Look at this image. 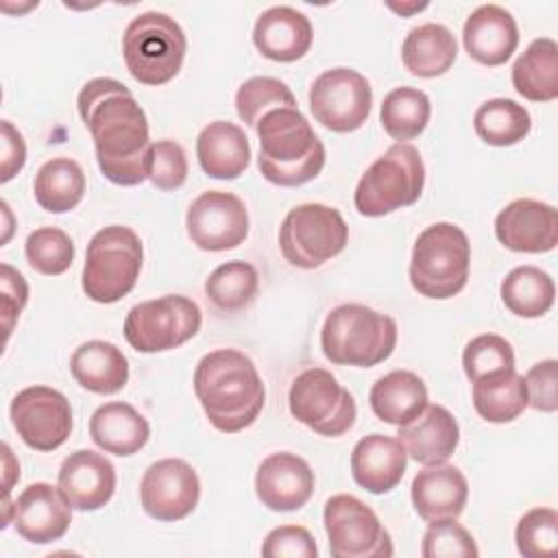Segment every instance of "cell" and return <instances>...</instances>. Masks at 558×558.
Instances as JSON below:
<instances>
[{"instance_id": "obj_19", "label": "cell", "mask_w": 558, "mask_h": 558, "mask_svg": "<svg viewBox=\"0 0 558 558\" xmlns=\"http://www.w3.org/2000/svg\"><path fill=\"white\" fill-rule=\"evenodd\" d=\"M255 493L268 510L294 512L303 508L314 493V471L296 453H270L257 466Z\"/></svg>"}, {"instance_id": "obj_32", "label": "cell", "mask_w": 558, "mask_h": 558, "mask_svg": "<svg viewBox=\"0 0 558 558\" xmlns=\"http://www.w3.org/2000/svg\"><path fill=\"white\" fill-rule=\"evenodd\" d=\"M471 384L475 412L488 423H510L527 408L525 381L514 368L488 373Z\"/></svg>"}, {"instance_id": "obj_27", "label": "cell", "mask_w": 558, "mask_h": 558, "mask_svg": "<svg viewBox=\"0 0 558 558\" xmlns=\"http://www.w3.org/2000/svg\"><path fill=\"white\" fill-rule=\"evenodd\" d=\"M89 436L107 453L133 456L148 442L150 425L133 405L109 401L94 410Z\"/></svg>"}, {"instance_id": "obj_49", "label": "cell", "mask_w": 558, "mask_h": 558, "mask_svg": "<svg viewBox=\"0 0 558 558\" xmlns=\"http://www.w3.org/2000/svg\"><path fill=\"white\" fill-rule=\"evenodd\" d=\"M388 9H392L395 13H401V15H412V13H418L423 9H427V2H414V4H395V2H388Z\"/></svg>"}, {"instance_id": "obj_9", "label": "cell", "mask_w": 558, "mask_h": 558, "mask_svg": "<svg viewBox=\"0 0 558 558\" xmlns=\"http://www.w3.org/2000/svg\"><path fill=\"white\" fill-rule=\"evenodd\" d=\"M349 227L342 214L323 203L292 207L279 227V248L296 268H318L344 251Z\"/></svg>"}, {"instance_id": "obj_48", "label": "cell", "mask_w": 558, "mask_h": 558, "mask_svg": "<svg viewBox=\"0 0 558 558\" xmlns=\"http://www.w3.org/2000/svg\"><path fill=\"white\" fill-rule=\"evenodd\" d=\"M2 449H4V497H9L13 477H20V464L13 460L9 445H2Z\"/></svg>"}, {"instance_id": "obj_14", "label": "cell", "mask_w": 558, "mask_h": 558, "mask_svg": "<svg viewBox=\"0 0 558 558\" xmlns=\"http://www.w3.org/2000/svg\"><path fill=\"white\" fill-rule=\"evenodd\" d=\"M9 412L17 436L35 451H54L70 438V401L50 386H28L20 390Z\"/></svg>"}, {"instance_id": "obj_6", "label": "cell", "mask_w": 558, "mask_h": 558, "mask_svg": "<svg viewBox=\"0 0 558 558\" xmlns=\"http://www.w3.org/2000/svg\"><path fill=\"white\" fill-rule=\"evenodd\" d=\"M185 50L187 39L183 28L159 11L135 15L122 35L126 70L142 85L172 81L183 65Z\"/></svg>"}, {"instance_id": "obj_28", "label": "cell", "mask_w": 558, "mask_h": 558, "mask_svg": "<svg viewBox=\"0 0 558 558\" xmlns=\"http://www.w3.org/2000/svg\"><path fill=\"white\" fill-rule=\"evenodd\" d=\"M70 371L81 388L96 395H113L129 381V360L105 340L83 342L70 357Z\"/></svg>"}, {"instance_id": "obj_26", "label": "cell", "mask_w": 558, "mask_h": 558, "mask_svg": "<svg viewBox=\"0 0 558 558\" xmlns=\"http://www.w3.org/2000/svg\"><path fill=\"white\" fill-rule=\"evenodd\" d=\"M196 157L207 177L233 181L248 168L251 144L238 124L216 120L198 133Z\"/></svg>"}, {"instance_id": "obj_46", "label": "cell", "mask_w": 558, "mask_h": 558, "mask_svg": "<svg viewBox=\"0 0 558 558\" xmlns=\"http://www.w3.org/2000/svg\"><path fill=\"white\" fill-rule=\"evenodd\" d=\"M2 272V320H4V333L9 338L15 318L24 310L28 301V286L24 277L9 264L0 266Z\"/></svg>"}, {"instance_id": "obj_33", "label": "cell", "mask_w": 558, "mask_h": 558, "mask_svg": "<svg viewBox=\"0 0 558 558\" xmlns=\"http://www.w3.org/2000/svg\"><path fill=\"white\" fill-rule=\"evenodd\" d=\"M33 192L41 209L65 214L74 209L85 194L83 168L70 157H54L37 170Z\"/></svg>"}, {"instance_id": "obj_4", "label": "cell", "mask_w": 558, "mask_h": 558, "mask_svg": "<svg viewBox=\"0 0 558 558\" xmlns=\"http://www.w3.org/2000/svg\"><path fill=\"white\" fill-rule=\"evenodd\" d=\"M395 344L397 323L360 303L333 307L320 329L323 355L338 366H377L392 355Z\"/></svg>"}, {"instance_id": "obj_42", "label": "cell", "mask_w": 558, "mask_h": 558, "mask_svg": "<svg viewBox=\"0 0 558 558\" xmlns=\"http://www.w3.org/2000/svg\"><path fill=\"white\" fill-rule=\"evenodd\" d=\"M423 558H475L480 554L473 536L456 519L432 521L421 545Z\"/></svg>"}, {"instance_id": "obj_15", "label": "cell", "mask_w": 558, "mask_h": 558, "mask_svg": "<svg viewBox=\"0 0 558 558\" xmlns=\"http://www.w3.org/2000/svg\"><path fill=\"white\" fill-rule=\"evenodd\" d=\"M185 227L190 240L203 251H229L248 235L246 205L231 192L209 190L196 196L187 209Z\"/></svg>"}, {"instance_id": "obj_35", "label": "cell", "mask_w": 558, "mask_h": 558, "mask_svg": "<svg viewBox=\"0 0 558 558\" xmlns=\"http://www.w3.org/2000/svg\"><path fill=\"white\" fill-rule=\"evenodd\" d=\"M473 129L488 146H512L530 133L532 118L530 111L517 100L493 98L477 107Z\"/></svg>"}, {"instance_id": "obj_23", "label": "cell", "mask_w": 558, "mask_h": 558, "mask_svg": "<svg viewBox=\"0 0 558 558\" xmlns=\"http://www.w3.org/2000/svg\"><path fill=\"white\" fill-rule=\"evenodd\" d=\"M397 438L412 460L423 466H432L447 462L456 451L460 427L447 408L427 403V408L414 421L399 427Z\"/></svg>"}, {"instance_id": "obj_24", "label": "cell", "mask_w": 558, "mask_h": 558, "mask_svg": "<svg viewBox=\"0 0 558 558\" xmlns=\"http://www.w3.org/2000/svg\"><path fill=\"white\" fill-rule=\"evenodd\" d=\"M408 453L399 438L368 434L357 440L351 453L353 480L373 495L390 493L403 477Z\"/></svg>"}, {"instance_id": "obj_21", "label": "cell", "mask_w": 558, "mask_h": 558, "mask_svg": "<svg viewBox=\"0 0 558 558\" xmlns=\"http://www.w3.org/2000/svg\"><path fill=\"white\" fill-rule=\"evenodd\" d=\"M462 44L482 65H504L519 46V28L510 11L499 4L477 7L464 22Z\"/></svg>"}, {"instance_id": "obj_37", "label": "cell", "mask_w": 558, "mask_h": 558, "mask_svg": "<svg viewBox=\"0 0 558 558\" xmlns=\"http://www.w3.org/2000/svg\"><path fill=\"white\" fill-rule=\"evenodd\" d=\"M259 288L257 268L248 262L220 264L205 281L207 299L222 312H238L253 303Z\"/></svg>"}, {"instance_id": "obj_11", "label": "cell", "mask_w": 558, "mask_h": 558, "mask_svg": "<svg viewBox=\"0 0 558 558\" xmlns=\"http://www.w3.org/2000/svg\"><path fill=\"white\" fill-rule=\"evenodd\" d=\"M288 405L292 416L320 436L347 434L357 416L353 395L325 368H307L294 377Z\"/></svg>"}, {"instance_id": "obj_29", "label": "cell", "mask_w": 558, "mask_h": 558, "mask_svg": "<svg viewBox=\"0 0 558 558\" xmlns=\"http://www.w3.org/2000/svg\"><path fill=\"white\" fill-rule=\"evenodd\" d=\"M368 401L379 421L401 427L427 408V386L412 371H392L373 384Z\"/></svg>"}, {"instance_id": "obj_5", "label": "cell", "mask_w": 558, "mask_h": 558, "mask_svg": "<svg viewBox=\"0 0 558 558\" xmlns=\"http://www.w3.org/2000/svg\"><path fill=\"white\" fill-rule=\"evenodd\" d=\"M471 244L453 222H434L414 242L410 283L427 299H451L469 279Z\"/></svg>"}, {"instance_id": "obj_8", "label": "cell", "mask_w": 558, "mask_h": 558, "mask_svg": "<svg viewBox=\"0 0 558 558\" xmlns=\"http://www.w3.org/2000/svg\"><path fill=\"white\" fill-rule=\"evenodd\" d=\"M142 240L131 227L109 225L94 233L83 264V292L96 303H116L126 296L142 270Z\"/></svg>"}, {"instance_id": "obj_2", "label": "cell", "mask_w": 558, "mask_h": 558, "mask_svg": "<svg viewBox=\"0 0 558 558\" xmlns=\"http://www.w3.org/2000/svg\"><path fill=\"white\" fill-rule=\"evenodd\" d=\"M194 392L209 423L225 434L253 425L266 401L253 360L238 349H216L203 355L194 371Z\"/></svg>"}, {"instance_id": "obj_38", "label": "cell", "mask_w": 558, "mask_h": 558, "mask_svg": "<svg viewBox=\"0 0 558 558\" xmlns=\"http://www.w3.org/2000/svg\"><path fill=\"white\" fill-rule=\"evenodd\" d=\"M279 107H296L294 94L279 78L253 76L235 92V111L246 126L255 129L268 111Z\"/></svg>"}, {"instance_id": "obj_17", "label": "cell", "mask_w": 558, "mask_h": 558, "mask_svg": "<svg viewBox=\"0 0 558 558\" xmlns=\"http://www.w3.org/2000/svg\"><path fill=\"white\" fill-rule=\"evenodd\" d=\"M497 240L517 253H547L558 244V214L534 198L508 203L495 218Z\"/></svg>"}, {"instance_id": "obj_45", "label": "cell", "mask_w": 558, "mask_h": 558, "mask_svg": "<svg viewBox=\"0 0 558 558\" xmlns=\"http://www.w3.org/2000/svg\"><path fill=\"white\" fill-rule=\"evenodd\" d=\"M527 405L538 412H556L558 408V362H536L523 377Z\"/></svg>"}, {"instance_id": "obj_34", "label": "cell", "mask_w": 558, "mask_h": 558, "mask_svg": "<svg viewBox=\"0 0 558 558\" xmlns=\"http://www.w3.org/2000/svg\"><path fill=\"white\" fill-rule=\"evenodd\" d=\"M504 305L521 318H538L554 305V279L536 266H517L501 281Z\"/></svg>"}, {"instance_id": "obj_1", "label": "cell", "mask_w": 558, "mask_h": 558, "mask_svg": "<svg viewBox=\"0 0 558 558\" xmlns=\"http://www.w3.org/2000/svg\"><path fill=\"white\" fill-rule=\"evenodd\" d=\"M78 113L105 179L126 187L148 179V120L126 85L116 78L87 81L78 94Z\"/></svg>"}, {"instance_id": "obj_31", "label": "cell", "mask_w": 558, "mask_h": 558, "mask_svg": "<svg viewBox=\"0 0 558 558\" xmlns=\"http://www.w3.org/2000/svg\"><path fill=\"white\" fill-rule=\"evenodd\" d=\"M512 85L532 102L558 98V44L551 37L534 39L512 65Z\"/></svg>"}, {"instance_id": "obj_41", "label": "cell", "mask_w": 558, "mask_h": 558, "mask_svg": "<svg viewBox=\"0 0 558 558\" xmlns=\"http://www.w3.org/2000/svg\"><path fill=\"white\" fill-rule=\"evenodd\" d=\"M462 366H464V373L471 381H475V379H480L488 373L514 368L512 344L506 338L497 336V333L475 336L464 347Z\"/></svg>"}, {"instance_id": "obj_40", "label": "cell", "mask_w": 558, "mask_h": 558, "mask_svg": "<svg viewBox=\"0 0 558 558\" xmlns=\"http://www.w3.org/2000/svg\"><path fill=\"white\" fill-rule=\"evenodd\" d=\"M517 549L525 558L551 556L558 549V512L554 508L527 510L514 530Z\"/></svg>"}, {"instance_id": "obj_30", "label": "cell", "mask_w": 558, "mask_h": 558, "mask_svg": "<svg viewBox=\"0 0 558 558\" xmlns=\"http://www.w3.org/2000/svg\"><path fill=\"white\" fill-rule=\"evenodd\" d=\"M458 57L453 33L436 22L414 26L401 46V61L405 70L421 78L445 74Z\"/></svg>"}, {"instance_id": "obj_39", "label": "cell", "mask_w": 558, "mask_h": 558, "mask_svg": "<svg viewBox=\"0 0 558 558\" xmlns=\"http://www.w3.org/2000/svg\"><path fill=\"white\" fill-rule=\"evenodd\" d=\"M74 253L72 238L57 227H39L24 242V255L31 268L50 277L65 272L74 262Z\"/></svg>"}, {"instance_id": "obj_20", "label": "cell", "mask_w": 558, "mask_h": 558, "mask_svg": "<svg viewBox=\"0 0 558 558\" xmlns=\"http://www.w3.org/2000/svg\"><path fill=\"white\" fill-rule=\"evenodd\" d=\"M57 486L74 510L92 512L113 497L116 469L102 453L78 449L63 460Z\"/></svg>"}, {"instance_id": "obj_25", "label": "cell", "mask_w": 558, "mask_h": 558, "mask_svg": "<svg viewBox=\"0 0 558 558\" xmlns=\"http://www.w3.org/2000/svg\"><path fill=\"white\" fill-rule=\"evenodd\" d=\"M469 499L464 473L453 464H432L416 473L412 482V504L427 523L458 519Z\"/></svg>"}, {"instance_id": "obj_18", "label": "cell", "mask_w": 558, "mask_h": 558, "mask_svg": "<svg viewBox=\"0 0 558 558\" xmlns=\"http://www.w3.org/2000/svg\"><path fill=\"white\" fill-rule=\"evenodd\" d=\"M17 534L35 545L59 541L72 523V506L48 482L28 484L13 504V521Z\"/></svg>"}, {"instance_id": "obj_36", "label": "cell", "mask_w": 558, "mask_h": 558, "mask_svg": "<svg viewBox=\"0 0 558 558\" xmlns=\"http://www.w3.org/2000/svg\"><path fill=\"white\" fill-rule=\"evenodd\" d=\"M432 116V102L425 92L416 87H395L384 96L379 120L384 131L397 140L408 142L418 137Z\"/></svg>"}, {"instance_id": "obj_43", "label": "cell", "mask_w": 558, "mask_h": 558, "mask_svg": "<svg viewBox=\"0 0 558 558\" xmlns=\"http://www.w3.org/2000/svg\"><path fill=\"white\" fill-rule=\"evenodd\" d=\"M148 179L157 190L172 192L179 190L187 179L185 150L174 140H159L150 146Z\"/></svg>"}, {"instance_id": "obj_7", "label": "cell", "mask_w": 558, "mask_h": 558, "mask_svg": "<svg viewBox=\"0 0 558 558\" xmlns=\"http://www.w3.org/2000/svg\"><path fill=\"white\" fill-rule=\"evenodd\" d=\"M425 185V163L416 146L392 144L362 174L353 203L362 216L379 218L395 209L414 205Z\"/></svg>"}, {"instance_id": "obj_44", "label": "cell", "mask_w": 558, "mask_h": 558, "mask_svg": "<svg viewBox=\"0 0 558 558\" xmlns=\"http://www.w3.org/2000/svg\"><path fill=\"white\" fill-rule=\"evenodd\" d=\"M266 558H316L318 547L312 534L301 525H279L268 532L262 545Z\"/></svg>"}, {"instance_id": "obj_3", "label": "cell", "mask_w": 558, "mask_h": 558, "mask_svg": "<svg viewBox=\"0 0 558 558\" xmlns=\"http://www.w3.org/2000/svg\"><path fill=\"white\" fill-rule=\"evenodd\" d=\"M255 131L259 137L257 168L266 181L296 187L320 174L325 146L299 107L268 111Z\"/></svg>"}, {"instance_id": "obj_22", "label": "cell", "mask_w": 558, "mask_h": 558, "mask_svg": "<svg viewBox=\"0 0 558 558\" xmlns=\"http://www.w3.org/2000/svg\"><path fill=\"white\" fill-rule=\"evenodd\" d=\"M314 39L312 22L292 7L266 9L253 28V44L262 57L292 63L307 54Z\"/></svg>"}, {"instance_id": "obj_16", "label": "cell", "mask_w": 558, "mask_h": 558, "mask_svg": "<svg viewBox=\"0 0 558 558\" xmlns=\"http://www.w3.org/2000/svg\"><path fill=\"white\" fill-rule=\"evenodd\" d=\"M201 497V480L192 464L181 458L153 462L142 477L140 499L148 517L181 521L194 512Z\"/></svg>"}, {"instance_id": "obj_10", "label": "cell", "mask_w": 558, "mask_h": 558, "mask_svg": "<svg viewBox=\"0 0 558 558\" xmlns=\"http://www.w3.org/2000/svg\"><path fill=\"white\" fill-rule=\"evenodd\" d=\"M203 323L201 307L183 294L137 303L124 318V338L140 353L170 351L192 340Z\"/></svg>"}, {"instance_id": "obj_13", "label": "cell", "mask_w": 558, "mask_h": 558, "mask_svg": "<svg viewBox=\"0 0 558 558\" xmlns=\"http://www.w3.org/2000/svg\"><path fill=\"white\" fill-rule=\"evenodd\" d=\"M373 89L364 74L351 68H331L310 87V109L316 122L336 133L357 131L371 116Z\"/></svg>"}, {"instance_id": "obj_12", "label": "cell", "mask_w": 558, "mask_h": 558, "mask_svg": "<svg viewBox=\"0 0 558 558\" xmlns=\"http://www.w3.org/2000/svg\"><path fill=\"white\" fill-rule=\"evenodd\" d=\"M323 523L333 558H390L392 538L371 506L353 495H333L325 501Z\"/></svg>"}, {"instance_id": "obj_47", "label": "cell", "mask_w": 558, "mask_h": 558, "mask_svg": "<svg viewBox=\"0 0 558 558\" xmlns=\"http://www.w3.org/2000/svg\"><path fill=\"white\" fill-rule=\"evenodd\" d=\"M24 161H26V144H24L22 133L9 120H2V174H0V181L2 183L11 181L24 168Z\"/></svg>"}]
</instances>
